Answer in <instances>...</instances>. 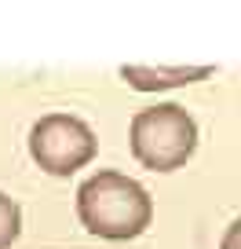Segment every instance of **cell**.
Wrapping results in <instances>:
<instances>
[{"instance_id":"1","label":"cell","mask_w":241,"mask_h":249,"mask_svg":"<svg viewBox=\"0 0 241 249\" xmlns=\"http://www.w3.org/2000/svg\"><path fill=\"white\" fill-rule=\"evenodd\" d=\"M77 216L95 238L128 242L139 238L154 220V202L146 187L125 172L102 169L77 187Z\"/></svg>"},{"instance_id":"2","label":"cell","mask_w":241,"mask_h":249,"mask_svg":"<svg viewBox=\"0 0 241 249\" xmlns=\"http://www.w3.org/2000/svg\"><path fill=\"white\" fill-rule=\"evenodd\" d=\"M132 154L150 172H176L197 150V124L179 103H157L132 117Z\"/></svg>"},{"instance_id":"3","label":"cell","mask_w":241,"mask_h":249,"mask_svg":"<svg viewBox=\"0 0 241 249\" xmlns=\"http://www.w3.org/2000/svg\"><path fill=\"white\" fill-rule=\"evenodd\" d=\"M99 150L92 124L73 114H44L30 128V154L48 176H70L84 169Z\"/></svg>"},{"instance_id":"4","label":"cell","mask_w":241,"mask_h":249,"mask_svg":"<svg viewBox=\"0 0 241 249\" xmlns=\"http://www.w3.org/2000/svg\"><path fill=\"white\" fill-rule=\"evenodd\" d=\"M212 73H216V66H121V77L135 92H168V88L205 81Z\"/></svg>"},{"instance_id":"5","label":"cell","mask_w":241,"mask_h":249,"mask_svg":"<svg viewBox=\"0 0 241 249\" xmlns=\"http://www.w3.org/2000/svg\"><path fill=\"white\" fill-rule=\"evenodd\" d=\"M22 234V213H18V202L8 198L0 191V249H11Z\"/></svg>"},{"instance_id":"6","label":"cell","mask_w":241,"mask_h":249,"mask_svg":"<svg viewBox=\"0 0 241 249\" xmlns=\"http://www.w3.org/2000/svg\"><path fill=\"white\" fill-rule=\"evenodd\" d=\"M219 249H241V216L223 231V242H219Z\"/></svg>"}]
</instances>
